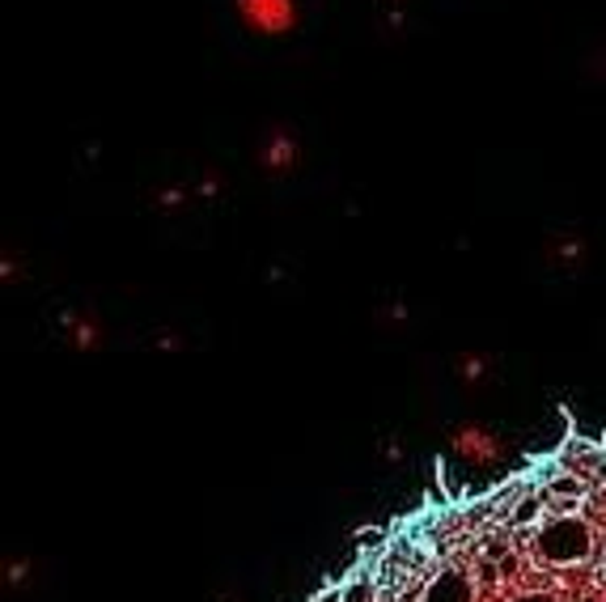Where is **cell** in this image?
Instances as JSON below:
<instances>
[{
    "label": "cell",
    "instance_id": "1",
    "mask_svg": "<svg viewBox=\"0 0 606 602\" xmlns=\"http://www.w3.org/2000/svg\"><path fill=\"white\" fill-rule=\"evenodd\" d=\"M449 454L471 471H488L500 467L509 458V442L496 433L493 424L484 421H458L449 428Z\"/></svg>",
    "mask_w": 606,
    "mask_h": 602
},
{
    "label": "cell",
    "instance_id": "2",
    "mask_svg": "<svg viewBox=\"0 0 606 602\" xmlns=\"http://www.w3.org/2000/svg\"><path fill=\"white\" fill-rule=\"evenodd\" d=\"M238 22L259 39H285L301 26V0H234Z\"/></svg>",
    "mask_w": 606,
    "mask_h": 602
},
{
    "label": "cell",
    "instance_id": "3",
    "mask_svg": "<svg viewBox=\"0 0 606 602\" xmlns=\"http://www.w3.org/2000/svg\"><path fill=\"white\" fill-rule=\"evenodd\" d=\"M301 136L292 132L289 124H271L268 132L259 136V145H255V166L268 175V179H289L301 170Z\"/></svg>",
    "mask_w": 606,
    "mask_h": 602
},
{
    "label": "cell",
    "instance_id": "4",
    "mask_svg": "<svg viewBox=\"0 0 606 602\" xmlns=\"http://www.w3.org/2000/svg\"><path fill=\"white\" fill-rule=\"evenodd\" d=\"M539 547L547 560H560V564H573V560L589 556V526H585L577 513H560V522H547L539 531Z\"/></svg>",
    "mask_w": 606,
    "mask_h": 602
},
{
    "label": "cell",
    "instance_id": "5",
    "mask_svg": "<svg viewBox=\"0 0 606 602\" xmlns=\"http://www.w3.org/2000/svg\"><path fill=\"white\" fill-rule=\"evenodd\" d=\"M60 332H64V339L77 353H98L107 344V323L93 310H68L60 318Z\"/></svg>",
    "mask_w": 606,
    "mask_h": 602
},
{
    "label": "cell",
    "instance_id": "6",
    "mask_svg": "<svg viewBox=\"0 0 606 602\" xmlns=\"http://www.w3.org/2000/svg\"><path fill=\"white\" fill-rule=\"evenodd\" d=\"M547 264H556V268L573 272L585 264V255H589V243L577 238V234H552V243H547Z\"/></svg>",
    "mask_w": 606,
    "mask_h": 602
},
{
    "label": "cell",
    "instance_id": "7",
    "mask_svg": "<svg viewBox=\"0 0 606 602\" xmlns=\"http://www.w3.org/2000/svg\"><path fill=\"white\" fill-rule=\"evenodd\" d=\"M420 602H475V581L467 573H441L420 594Z\"/></svg>",
    "mask_w": 606,
    "mask_h": 602
},
{
    "label": "cell",
    "instance_id": "8",
    "mask_svg": "<svg viewBox=\"0 0 606 602\" xmlns=\"http://www.w3.org/2000/svg\"><path fill=\"white\" fill-rule=\"evenodd\" d=\"M493 374H496V365H493V357L488 353H458L454 357V378L463 382V386H484V382H493Z\"/></svg>",
    "mask_w": 606,
    "mask_h": 602
},
{
    "label": "cell",
    "instance_id": "9",
    "mask_svg": "<svg viewBox=\"0 0 606 602\" xmlns=\"http://www.w3.org/2000/svg\"><path fill=\"white\" fill-rule=\"evenodd\" d=\"M191 196H196V187H187V182H166V187L153 191V208H158V213H182V208L191 204Z\"/></svg>",
    "mask_w": 606,
    "mask_h": 602
},
{
    "label": "cell",
    "instance_id": "10",
    "mask_svg": "<svg viewBox=\"0 0 606 602\" xmlns=\"http://www.w3.org/2000/svg\"><path fill=\"white\" fill-rule=\"evenodd\" d=\"M34 560L30 556H4V564H0V578H4V585L9 590H26L30 581H34Z\"/></svg>",
    "mask_w": 606,
    "mask_h": 602
},
{
    "label": "cell",
    "instance_id": "11",
    "mask_svg": "<svg viewBox=\"0 0 606 602\" xmlns=\"http://www.w3.org/2000/svg\"><path fill=\"white\" fill-rule=\"evenodd\" d=\"M552 496H556V501H577V496H582V480H577V475H560V480H552Z\"/></svg>",
    "mask_w": 606,
    "mask_h": 602
},
{
    "label": "cell",
    "instance_id": "12",
    "mask_svg": "<svg viewBox=\"0 0 606 602\" xmlns=\"http://www.w3.org/2000/svg\"><path fill=\"white\" fill-rule=\"evenodd\" d=\"M339 594H344V602H374V581H369V578L348 581Z\"/></svg>",
    "mask_w": 606,
    "mask_h": 602
},
{
    "label": "cell",
    "instance_id": "13",
    "mask_svg": "<svg viewBox=\"0 0 606 602\" xmlns=\"http://www.w3.org/2000/svg\"><path fill=\"white\" fill-rule=\"evenodd\" d=\"M0 276H4V285L22 280V276H26V259H22V255L13 259V250H4V259H0Z\"/></svg>",
    "mask_w": 606,
    "mask_h": 602
},
{
    "label": "cell",
    "instance_id": "14",
    "mask_svg": "<svg viewBox=\"0 0 606 602\" xmlns=\"http://www.w3.org/2000/svg\"><path fill=\"white\" fill-rule=\"evenodd\" d=\"M217 191H221V175H217V170H208V175L200 179V187H196V196L208 200V196H217Z\"/></svg>",
    "mask_w": 606,
    "mask_h": 602
},
{
    "label": "cell",
    "instance_id": "15",
    "mask_svg": "<svg viewBox=\"0 0 606 602\" xmlns=\"http://www.w3.org/2000/svg\"><path fill=\"white\" fill-rule=\"evenodd\" d=\"M535 517H539V501H521V505L514 510L517 526H521V522H535Z\"/></svg>",
    "mask_w": 606,
    "mask_h": 602
},
{
    "label": "cell",
    "instance_id": "16",
    "mask_svg": "<svg viewBox=\"0 0 606 602\" xmlns=\"http://www.w3.org/2000/svg\"><path fill=\"white\" fill-rule=\"evenodd\" d=\"M589 72H594L598 81H606V43L594 47V56H589Z\"/></svg>",
    "mask_w": 606,
    "mask_h": 602
},
{
    "label": "cell",
    "instance_id": "17",
    "mask_svg": "<svg viewBox=\"0 0 606 602\" xmlns=\"http://www.w3.org/2000/svg\"><path fill=\"white\" fill-rule=\"evenodd\" d=\"M383 458H390V463H404V442H399V437H386Z\"/></svg>",
    "mask_w": 606,
    "mask_h": 602
},
{
    "label": "cell",
    "instance_id": "18",
    "mask_svg": "<svg viewBox=\"0 0 606 602\" xmlns=\"http://www.w3.org/2000/svg\"><path fill=\"white\" fill-rule=\"evenodd\" d=\"M378 543H383L378 531H365V535H360V547H378Z\"/></svg>",
    "mask_w": 606,
    "mask_h": 602
},
{
    "label": "cell",
    "instance_id": "19",
    "mask_svg": "<svg viewBox=\"0 0 606 602\" xmlns=\"http://www.w3.org/2000/svg\"><path fill=\"white\" fill-rule=\"evenodd\" d=\"M517 602H552L547 594H530V599H517Z\"/></svg>",
    "mask_w": 606,
    "mask_h": 602
},
{
    "label": "cell",
    "instance_id": "20",
    "mask_svg": "<svg viewBox=\"0 0 606 602\" xmlns=\"http://www.w3.org/2000/svg\"><path fill=\"white\" fill-rule=\"evenodd\" d=\"M217 602H238V594H221Z\"/></svg>",
    "mask_w": 606,
    "mask_h": 602
},
{
    "label": "cell",
    "instance_id": "21",
    "mask_svg": "<svg viewBox=\"0 0 606 602\" xmlns=\"http://www.w3.org/2000/svg\"><path fill=\"white\" fill-rule=\"evenodd\" d=\"M399 602H420V594H404Z\"/></svg>",
    "mask_w": 606,
    "mask_h": 602
},
{
    "label": "cell",
    "instance_id": "22",
    "mask_svg": "<svg viewBox=\"0 0 606 602\" xmlns=\"http://www.w3.org/2000/svg\"><path fill=\"white\" fill-rule=\"evenodd\" d=\"M383 4H390V9H399V4H404V0H383Z\"/></svg>",
    "mask_w": 606,
    "mask_h": 602
},
{
    "label": "cell",
    "instance_id": "23",
    "mask_svg": "<svg viewBox=\"0 0 606 602\" xmlns=\"http://www.w3.org/2000/svg\"><path fill=\"white\" fill-rule=\"evenodd\" d=\"M603 564H606V556H603Z\"/></svg>",
    "mask_w": 606,
    "mask_h": 602
}]
</instances>
